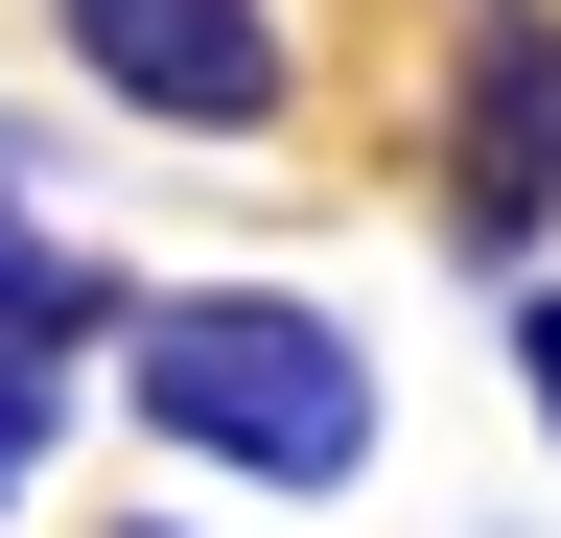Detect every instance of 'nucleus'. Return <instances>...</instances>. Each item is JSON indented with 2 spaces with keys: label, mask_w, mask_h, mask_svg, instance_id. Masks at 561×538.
<instances>
[{
  "label": "nucleus",
  "mask_w": 561,
  "mask_h": 538,
  "mask_svg": "<svg viewBox=\"0 0 561 538\" xmlns=\"http://www.w3.org/2000/svg\"><path fill=\"white\" fill-rule=\"evenodd\" d=\"M538 211H561V0H468L445 24V234L491 282H538Z\"/></svg>",
  "instance_id": "obj_3"
},
{
  "label": "nucleus",
  "mask_w": 561,
  "mask_h": 538,
  "mask_svg": "<svg viewBox=\"0 0 561 538\" xmlns=\"http://www.w3.org/2000/svg\"><path fill=\"white\" fill-rule=\"evenodd\" d=\"M47 47L117 117H164V141H280L305 117V24L280 0H47Z\"/></svg>",
  "instance_id": "obj_2"
},
{
  "label": "nucleus",
  "mask_w": 561,
  "mask_h": 538,
  "mask_svg": "<svg viewBox=\"0 0 561 538\" xmlns=\"http://www.w3.org/2000/svg\"><path fill=\"white\" fill-rule=\"evenodd\" d=\"M117 538H187V515H117Z\"/></svg>",
  "instance_id": "obj_5"
},
{
  "label": "nucleus",
  "mask_w": 561,
  "mask_h": 538,
  "mask_svg": "<svg viewBox=\"0 0 561 538\" xmlns=\"http://www.w3.org/2000/svg\"><path fill=\"white\" fill-rule=\"evenodd\" d=\"M515 398H538V445H561V282H515Z\"/></svg>",
  "instance_id": "obj_4"
},
{
  "label": "nucleus",
  "mask_w": 561,
  "mask_h": 538,
  "mask_svg": "<svg viewBox=\"0 0 561 538\" xmlns=\"http://www.w3.org/2000/svg\"><path fill=\"white\" fill-rule=\"evenodd\" d=\"M117 398L210 492H351V468H375V352H351V305H305V282H140L117 305Z\"/></svg>",
  "instance_id": "obj_1"
}]
</instances>
